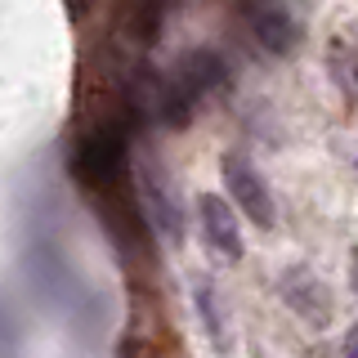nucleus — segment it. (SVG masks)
<instances>
[{"mask_svg":"<svg viewBox=\"0 0 358 358\" xmlns=\"http://www.w3.org/2000/svg\"><path fill=\"white\" fill-rule=\"evenodd\" d=\"M224 188H229L233 206L246 215V224H255V229H273V220H278L273 193H268L264 175L255 171V162L246 152H229V157H224Z\"/></svg>","mask_w":358,"mask_h":358,"instance_id":"obj_1","label":"nucleus"},{"mask_svg":"<svg viewBox=\"0 0 358 358\" xmlns=\"http://www.w3.org/2000/svg\"><path fill=\"white\" fill-rule=\"evenodd\" d=\"M197 220H201V238L210 251H220L224 260H242V229L233 206L220 193H201L197 197Z\"/></svg>","mask_w":358,"mask_h":358,"instance_id":"obj_2","label":"nucleus"},{"mask_svg":"<svg viewBox=\"0 0 358 358\" xmlns=\"http://www.w3.org/2000/svg\"><path fill=\"white\" fill-rule=\"evenodd\" d=\"M282 300L309 322V327H327L331 322V291L318 273H309V268H291L282 278Z\"/></svg>","mask_w":358,"mask_h":358,"instance_id":"obj_3","label":"nucleus"},{"mask_svg":"<svg viewBox=\"0 0 358 358\" xmlns=\"http://www.w3.org/2000/svg\"><path fill=\"white\" fill-rule=\"evenodd\" d=\"M251 27H255V36L264 41V50H273V54L296 50V41H300V18L291 14L287 5H278V0H268V5L255 9Z\"/></svg>","mask_w":358,"mask_h":358,"instance_id":"obj_4","label":"nucleus"},{"mask_svg":"<svg viewBox=\"0 0 358 358\" xmlns=\"http://www.w3.org/2000/svg\"><path fill=\"white\" fill-rule=\"evenodd\" d=\"M327 67H331V81L341 85V94L350 99V103H358V45H350V41H331Z\"/></svg>","mask_w":358,"mask_h":358,"instance_id":"obj_5","label":"nucleus"},{"mask_svg":"<svg viewBox=\"0 0 358 358\" xmlns=\"http://www.w3.org/2000/svg\"><path fill=\"white\" fill-rule=\"evenodd\" d=\"M345 358H358V322L345 331Z\"/></svg>","mask_w":358,"mask_h":358,"instance_id":"obj_6","label":"nucleus"},{"mask_svg":"<svg viewBox=\"0 0 358 358\" xmlns=\"http://www.w3.org/2000/svg\"><path fill=\"white\" fill-rule=\"evenodd\" d=\"M350 282H354V291H358V251L350 255Z\"/></svg>","mask_w":358,"mask_h":358,"instance_id":"obj_7","label":"nucleus"}]
</instances>
